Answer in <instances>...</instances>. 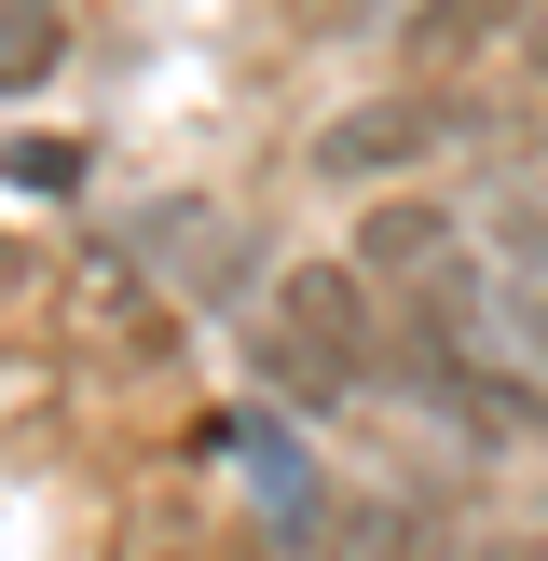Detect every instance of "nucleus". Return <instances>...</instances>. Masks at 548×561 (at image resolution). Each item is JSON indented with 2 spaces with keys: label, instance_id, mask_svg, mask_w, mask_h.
Instances as JSON below:
<instances>
[{
  "label": "nucleus",
  "instance_id": "nucleus-9",
  "mask_svg": "<svg viewBox=\"0 0 548 561\" xmlns=\"http://www.w3.org/2000/svg\"><path fill=\"white\" fill-rule=\"evenodd\" d=\"M507 69H521V96H535V110H548V14H535V27H521V55H507Z\"/></svg>",
  "mask_w": 548,
  "mask_h": 561
},
{
  "label": "nucleus",
  "instance_id": "nucleus-8",
  "mask_svg": "<svg viewBox=\"0 0 548 561\" xmlns=\"http://www.w3.org/2000/svg\"><path fill=\"white\" fill-rule=\"evenodd\" d=\"M0 179H14V192H69L82 151H69V137H14V151H0Z\"/></svg>",
  "mask_w": 548,
  "mask_h": 561
},
{
  "label": "nucleus",
  "instance_id": "nucleus-4",
  "mask_svg": "<svg viewBox=\"0 0 548 561\" xmlns=\"http://www.w3.org/2000/svg\"><path fill=\"white\" fill-rule=\"evenodd\" d=\"M548 0H411L398 14V82H480V69H507L521 55V27H535Z\"/></svg>",
  "mask_w": 548,
  "mask_h": 561
},
{
  "label": "nucleus",
  "instance_id": "nucleus-10",
  "mask_svg": "<svg viewBox=\"0 0 548 561\" xmlns=\"http://www.w3.org/2000/svg\"><path fill=\"white\" fill-rule=\"evenodd\" d=\"M507 316H521V356H535V370H548V288H521Z\"/></svg>",
  "mask_w": 548,
  "mask_h": 561
},
{
  "label": "nucleus",
  "instance_id": "nucleus-3",
  "mask_svg": "<svg viewBox=\"0 0 548 561\" xmlns=\"http://www.w3.org/2000/svg\"><path fill=\"white\" fill-rule=\"evenodd\" d=\"M438 137H453V110H438L425 82H398V96H356V110L316 124V179L329 192H384V179H411Z\"/></svg>",
  "mask_w": 548,
  "mask_h": 561
},
{
  "label": "nucleus",
  "instance_id": "nucleus-6",
  "mask_svg": "<svg viewBox=\"0 0 548 561\" xmlns=\"http://www.w3.org/2000/svg\"><path fill=\"white\" fill-rule=\"evenodd\" d=\"M69 69V0H0V96H55Z\"/></svg>",
  "mask_w": 548,
  "mask_h": 561
},
{
  "label": "nucleus",
  "instance_id": "nucleus-11",
  "mask_svg": "<svg viewBox=\"0 0 548 561\" xmlns=\"http://www.w3.org/2000/svg\"><path fill=\"white\" fill-rule=\"evenodd\" d=\"M14 288H27V247H14V233H0V301H14Z\"/></svg>",
  "mask_w": 548,
  "mask_h": 561
},
{
  "label": "nucleus",
  "instance_id": "nucleus-5",
  "mask_svg": "<svg viewBox=\"0 0 548 561\" xmlns=\"http://www.w3.org/2000/svg\"><path fill=\"white\" fill-rule=\"evenodd\" d=\"M69 316L96 329V343H124V356H179V301H164L124 247H82L69 261Z\"/></svg>",
  "mask_w": 548,
  "mask_h": 561
},
{
  "label": "nucleus",
  "instance_id": "nucleus-7",
  "mask_svg": "<svg viewBox=\"0 0 548 561\" xmlns=\"http://www.w3.org/2000/svg\"><path fill=\"white\" fill-rule=\"evenodd\" d=\"M356 561H453V548H438V520H411V507H370V520H356Z\"/></svg>",
  "mask_w": 548,
  "mask_h": 561
},
{
  "label": "nucleus",
  "instance_id": "nucleus-2",
  "mask_svg": "<svg viewBox=\"0 0 548 561\" xmlns=\"http://www.w3.org/2000/svg\"><path fill=\"white\" fill-rule=\"evenodd\" d=\"M343 261H356V288L398 316V301H438V288H466V206H438V192H370L356 206V233H343Z\"/></svg>",
  "mask_w": 548,
  "mask_h": 561
},
{
  "label": "nucleus",
  "instance_id": "nucleus-1",
  "mask_svg": "<svg viewBox=\"0 0 548 561\" xmlns=\"http://www.w3.org/2000/svg\"><path fill=\"white\" fill-rule=\"evenodd\" d=\"M247 370L288 411H356L384 383V301L356 288V261H274L261 316H247Z\"/></svg>",
  "mask_w": 548,
  "mask_h": 561
}]
</instances>
